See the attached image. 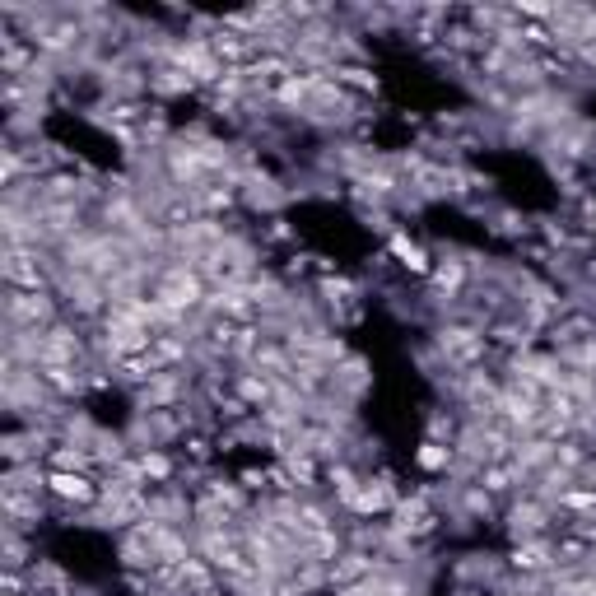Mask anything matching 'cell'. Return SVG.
I'll list each match as a JSON object with an SVG mask.
<instances>
[{"instance_id": "6da1fadb", "label": "cell", "mask_w": 596, "mask_h": 596, "mask_svg": "<svg viewBox=\"0 0 596 596\" xmlns=\"http://www.w3.org/2000/svg\"><path fill=\"white\" fill-rule=\"evenodd\" d=\"M52 317H56V298L47 294V289H38V294H28V289H10V294H5V322L28 326V331H47Z\"/></svg>"}, {"instance_id": "7a4b0ae2", "label": "cell", "mask_w": 596, "mask_h": 596, "mask_svg": "<svg viewBox=\"0 0 596 596\" xmlns=\"http://www.w3.org/2000/svg\"><path fill=\"white\" fill-rule=\"evenodd\" d=\"M47 494H56L61 503H75V508H94L103 499V485H94L84 471H47Z\"/></svg>"}, {"instance_id": "3957f363", "label": "cell", "mask_w": 596, "mask_h": 596, "mask_svg": "<svg viewBox=\"0 0 596 596\" xmlns=\"http://www.w3.org/2000/svg\"><path fill=\"white\" fill-rule=\"evenodd\" d=\"M5 280H10V289H28V294L47 289L38 266V247H5Z\"/></svg>"}, {"instance_id": "277c9868", "label": "cell", "mask_w": 596, "mask_h": 596, "mask_svg": "<svg viewBox=\"0 0 596 596\" xmlns=\"http://www.w3.org/2000/svg\"><path fill=\"white\" fill-rule=\"evenodd\" d=\"M438 350L452 359V364H471L485 354V336L475 331V326H443L438 331Z\"/></svg>"}, {"instance_id": "5b68a950", "label": "cell", "mask_w": 596, "mask_h": 596, "mask_svg": "<svg viewBox=\"0 0 596 596\" xmlns=\"http://www.w3.org/2000/svg\"><path fill=\"white\" fill-rule=\"evenodd\" d=\"M396 503H401V494H396V485L382 475V480H364V485H359L350 508L359 517H378V513H396Z\"/></svg>"}, {"instance_id": "8992f818", "label": "cell", "mask_w": 596, "mask_h": 596, "mask_svg": "<svg viewBox=\"0 0 596 596\" xmlns=\"http://www.w3.org/2000/svg\"><path fill=\"white\" fill-rule=\"evenodd\" d=\"M545 527H550V508H545L541 499L517 503L513 513H508V531H513V541H536V536H545Z\"/></svg>"}, {"instance_id": "52a82bcc", "label": "cell", "mask_w": 596, "mask_h": 596, "mask_svg": "<svg viewBox=\"0 0 596 596\" xmlns=\"http://www.w3.org/2000/svg\"><path fill=\"white\" fill-rule=\"evenodd\" d=\"M559 559H555V545L545 541V536H536V541H517L513 550V569L522 573H550Z\"/></svg>"}, {"instance_id": "ba28073f", "label": "cell", "mask_w": 596, "mask_h": 596, "mask_svg": "<svg viewBox=\"0 0 596 596\" xmlns=\"http://www.w3.org/2000/svg\"><path fill=\"white\" fill-rule=\"evenodd\" d=\"M47 466H52V471H89V466H94V452L80 443H56L52 452H47Z\"/></svg>"}, {"instance_id": "9c48e42d", "label": "cell", "mask_w": 596, "mask_h": 596, "mask_svg": "<svg viewBox=\"0 0 596 596\" xmlns=\"http://www.w3.org/2000/svg\"><path fill=\"white\" fill-rule=\"evenodd\" d=\"M149 89H154V94H191V89H196V80H191L182 66H163V70H154V75H149Z\"/></svg>"}, {"instance_id": "30bf717a", "label": "cell", "mask_w": 596, "mask_h": 596, "mask_svg": "<svg viewBox=\"0 0 596 596\" xmlns=\"http://www.w3.org/2000/svg\"><path fill=\"white\" fill-rule=\"evenodd\" d=\"M392 252L401 257V266L415 275H429V257H424V247L420 243H410L406 233H392Z\"/></svg>"}, {"instance_id": "8fae6325", "label": "cell", "mask_w": 596, "mask_h": 596, "mask_svg": "<svg viewBox=\"0 0 596 596\" xmlns=\"http://www.w3.org/2000/svg\"><path fill=\"white\" fill-rule=\"evenodd\" d=\"M140 471H145V480H168L173 475V457L163 447H145L140 452Z\"/></svg>"}, {"instance_id": "7c38bea8", "label": "cell", "mask_w": 596, "mask_h": 596, "mask_svg": "<svg viewBox=\"0 0 596 596\" xmlns=\"http://www.w3.org/2000/svg\"><path fill=\"white\" fill-rule=\"evenodd\" d=\"M326 480H331V489L340 494V503H345V508H350V499L359 494V485H364V480H359L350 466H331V471H326Z\"/></svg>"}, {"instance_id": "4fadbf2b", "label": "cell", "mask_w": 596, "mask_h": 596, "mask_svg": "<svg viewBox=\"0 0 596 596\" xmlns=\"http://www.w3.org/2000/svg\"><path fill=\"white\" fill-rule=\"evenodd\" d=\"M415 461H420L424 471H447L452 466V443H424L415 452Z\"/></svg>"}, {"instance_id": "5bb4252c", "label": "cell", "mask_w": 596, "mask_h": 596, "mask_svg": "<svg viewBox=\"0 0 596 596\" xmlns=\"http://www.w3.org/2000/svg\"><path fill=\"white\" fill-rule=\"evenodd\" d=\"M24 564H28V545H24V536H19V527H5V569L19 573Z\"/></svg>"}, {"instance_id": "9a60e30c", "label": "cell", "mask_w": 596, "mask_h": 596, "mask_svg": "<svg viewBox=\"0 0 596 596\" xmlns=\"http://www.w3.org/2000/svg\"><path fill=\"white\" fill-rule=\"evenodd\" d=\"M559 508H564V513H592L596 517V489H564V494H559Z\"/></svg>"}, {"instance_id": "2e32d148", "label": "cell", "mask_w": 596, "mask_h": 596, "mask_svg": "<svg viewBox=\"0 0 596 596\" xmlns=\"http://www.w3.org/2000/svg\"><path fill=\"white\" fill-rule=\"evenodd\" d=\"M461 280H466V271H461L457 261H452V266H438V271H434V285L443 289L447 298H452V294H457V289H461Z\"/></svg>"}, {"instance_id": "e0dca14e", "label": "cell", "mask_w": 596, "mask_h": 596, "mask_svg": "<svg viewBox=\"0 0 596 596\" xmlns=\"http://www.w3.org/2000/svg\"><path fill=\"white\" fill-rule=\"evenodd\" d=\"M336 84H354V89H378V80L368 75V70H336Z\"/></svg>"}, {"instance_id": "ac0fdd59", "label": "cell", "mask_w": 596, "mask_h": 596, "mask_svg": "<svg viewBox=\"0 0 596 596\" xmlns=\"http://www.w3.org/2000/svg\"><path fill=\"white\" fill-rule=\"evenodd\" d=\"M429 443H438V438H447V443H452V434H457V429H452V420H447V415H434V420H429Z\"/></svg>"}, {"instance_id": "d6986e66", "label": "cell", "mask_w": 596, "mask_h": 596, "mask_svg": "<svg viewBox=\"0 0 596 596\" xmlns=\"http://www.w3.org/2000/svg\"><path fill=\"white\" fill-rule=\"evenodd\" d=\"M592 480H596V466H592ZM592 489H596V485H592Z\"/></svg>"}]
</instances>
